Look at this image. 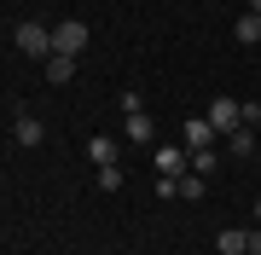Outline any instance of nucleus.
I'll list each match as a JSON object with an SVG mask.
<instances>
[{
    "mask_svg": "<svg viewBox=\"0 0 261 255\" xmlns=\"http://www.w3.org/2000/svg\"><path fill=\"white\" fill-rule=\"evenodd\" d=\"M180 139H186V151H203V145L215 139L209 116H186V122H180Z\"/></svg>",
    "mask_w": 261,
    "mask_h": 255,
    "instance_id": "39448f33",
    "label": "nucleus"
},
{
    "mask_svg": "<svg viewBox=\"0 0 261 255\" xmlns=\"http://www.w3.org/2000/svg\"><path fill=\"white\" fill-rule=\"evenodd\" d=\"M12 47H18L23 58H41V64H47V58H53V29L35 23V18H23L18 29H12Z\"/></svg>",
    "mask_w": 261,
    "mask_h": 255,
    "instance_id": "f257e3e1",
    "label": "nucleus"
},
{
    "mask_svg": "<svg viewBox=\"0 0 261 255\" xmlns=\"http://www.w3.org/2000/svg\"><path fill=\"white\" fill-rule=\"evenodd\" d=\"M70 76H75V58L53 52V58H47V81H70Z\"/></svg>",
    "mask_w": 261,
    "mask_h": 255,
    "instance_id": "ddd939ff",
    "label": "nucleus"
},
{
    "mask_svg": "<svg viewBox=\"0 0 261 255\" xmlns=\"http://www.w3.org/2000/svg\"><path fill=\"white\" fill-rule=\"evenodd\" d=\"M157 174H192V151L186 145H157Z\"/></svg>",
    "mask_w": 261,
    "mask_h": 255,
    "instance_id": "7ed1b4c3",
    "label": "nucleus"
},
{
    "mask_svg": "<svg viewBox=\"0 0 261 255\" xmlns=\"http://www.w3.org/2000/svg\"><path fill=\"white\" fill-rule=\"evenodd\" d=\"M87 157H93V168H111L116 162V139L111 133H93V139H87Z\"/></svg>",
    "mask_w": 261,
    "mask_h": 255,
    "instance_id": "0eeeda50",
    "label": "nucleus"
},
{
    "mask_svg": "<svg viewBox=\"0 0 261 255\" xmlns=\"http://www.w3.org/2000/svg\"><path fill=\"white\" fill-rule=\"evenodd\" d=\"M232 41H244V47H255V41H261V18H255V12H244V18L232 23Z\"/></svg>",
    "mask_w": 261,
    "mask_h": 255,
    "instance_id": "9d476101",
    "label": "nucleus"
},
{
    "mask_svg": "<svg viewBox=\"0 0 261 255\" xmlns=\"http://www.w3.org/2000/svg\"><path fill=\"white\" fill-rule=\"evenodd\" d=\"M250 12H255V18H261V0H250Z\"/></svg>",
    "mask_w": 261,
    "mask_h": 255,
    "instance_id": "f3484780",
    "label": "nucleus"
},
{
    "mask_svg": "<svg viewBox=\"0 0 261 255\" xmlns=\"http://www.w3.org/2000/svg\"><path fill=\"white\" fill-rule=\"evenodd\" d=\"M226 151H232L238 162H244V157H255V133H250V128H232V133H226Z\"/></svg>",
    "mask_w": 261,
    "mask_h": 255,
    "instance_id": "1a4fd4ad",
    "label": "nucleus"
},
{
    "mask_svg": "<svg viewBox=\"0 0 261 255\" xmlns=\"http://www.w3.org/2000/svg\"><path fill=\"white\" fill-rule=\"evenodd\" d=\"M209 128H215V133L244 128V122H238V99H215V104H209Z\"/></svg>",
    "mask_w": 261,
    "mask_h": 255,
    "instance_id": "20e7f679",
    "label": "nucleus"
},
{
    "mask_svg": "<svg viewBox=\"0 0 261 255\" xmlns=\"http://www.w3.org/2000/svg\"><path fill=\"white\" fill-rule=\"evenodd\" d=\"M12 139H18V145H23V151H35V145H41V139H47V128H41V122H35V116H29V110H23V116H18V122H12Z\"/></svg>",
    "mask_w": 261,
    "mask_h": 255,
    "instance_id": "423d86ee",
    "label": "nucleus"
},
{
    "mask_svg": "<svg viewBox=\"0 0 261 255\" xmlns=\"http://www.w3.org/2000/svg\"><path fill=\"white\" fill-rule=\"evenodd\" d=\"M255 220H261V203H255Z\"/></svg>",
    "mask_w": 261,
    "mask_h": 255,
    "instance_id": "a211bd4d",
    "label": "nucleus"
},
{
    "mask_svg": "<svg viewBox=\"0 0 261 255\" xmlns=\"http://www.w3.org/2000/svg\"><path fill=\"white\" fill-rule=\"evenodd\" d=\"M244 244H250V255H261V226H255V232H244Z\"/></svg>",
    "mask_w": 261,
    "mask_h": 255,
    "instance_id": "dca6fc26",
    "label": "nucleus"
},
{
    "mask_svg": "<svg viewBox=\"0 0 261 255\" xmlns=\"http://www.w3.org/2000/svg\"><path fill=\"white\" fill-rule=\"evenodd\" d=\"M215 249H221V255H250V244H244V232H238V226H226L221 238H215Z\"/></svg>",
    "mask_w": 261,
    "mask_h": 255,
    "instance_id": "9b49d317",
    "label": "nucleus"
},
{
    "mask_svg": "<svg viewBox=\"0 0 261 255\" xmlns=\"http://www.w3.org/2000/svg\"><path fill=\"white\" fill-rule=\"evenodd\" d=\"M122 133H128V139H140V145H145L151 133H157V122H151L145 110H128V122H122Z\"/></svg>",
    "mask_w": 261,
    "mask_h": 255,
    "instance_id": "6e6552de",
    "label": "nucleus"
},
{
    "mask_svg": "<svg viewBox=\"0 0 261 255\" xmlns=\"http://www.w3.org/2000/svg\"><path fill=\"white\" fill-rule=\"evenodd\" d=\"M174 197L197 203V197H203V174H180V180H174Z\"/></svg>",
    "mask_w": 261,
    "mask_h": 255,
    "instance_id": "f8f14e48",
    "label": "nucleus"
},
{
    "mask_svg": "<svg viewBox=\"0 0 261 255\" xmlns=\"http://www.w3.org/2000/svg\"><path fill=\"white\" fill-rule=\"evenodd\" d=\"M192 174H215V151L203 145V151H192Z\"/></svg>",
    "mask_w": 261,
    "mask_h": 255,
    "instance_id": "4468645a",
    "label": "nucleus"
},
{
    "mask_svg": "<svg viewBox=\"0 0 261 255\" xmlns=\"http://www.w3.org/2000/svg\"><path fill=\"white\" fill-rule=\"evenodd\" d=\"M122 186V168H116V162H111V168H99V191H116Z\"/></svg>",
    "mask_w": 261,
    "mask_h": 255,
    "instance_id": "2eb2a0df",
    "label": "nucleus"
},
{
    "mask_svg": "<svg viewBox=\"0 0 261 255\" xmlns=\"http://www.w3.org/2000/svg\"><path fill=\"white\" fill-rule=\"evenodd\" d=\"M53 52H64V58H82V52H87V23L64 18V23L53 29Z\"/></svg>",
    "mask_w": 261,
    "mask_h": 255,
    "instance_id": "f03ea898",
    "label": "nucleus"
}]
</instances>
